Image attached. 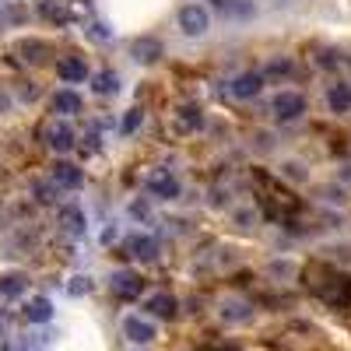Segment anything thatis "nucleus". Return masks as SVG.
<instances>
[{"label": "nucleus", "mask_w": 351, "mask_h": 351, "mask_svg": "<svg viewBox=\"0 0 351 351\" xmlns=\"http://www.w3.org/2000/svg\"><path fill=\"white\" fill-rule=\"evenodd\" d=\"M211 25H215V14L200 4V0H186V4L176 11V28L180 36L190 39V43H200L211 36Z\"/></svg>", "instance_id": "1"}, {"label": "nucleus", "mask_w": 351, "mask_h": 351, "mask_svg": "<svg viewBox=\"0 0 351 351\" xmlns=\"http://www.w3.org/2000/svg\"><path fill=\"white\" fill-rule=\"evenodd\" d=\"M144 190H148L152 200H162V204L183 200V180L172 169H165V165H155V169L144 172Z\"/></svg>", "instance_id": "2"}, {"label": "nucleus", "mask_w": 351, "mask_h": 351, "mask_svg": "<svg viewBox=\"0 0 351 351\" xmlns=\"http://www.w3.org/2000/svg\"><path fill=\"white\" fill-rule=\"evenodd\" d=\"M120 337L130 348H148L158 341V319H152L148 313H123L120 316Z\"/></svg>", "instance_id": "3"}, {"label": "nucleus", "mask_w": 351, "mask_h": 351, "mask_svg": "<svg viewBox=\"0 0 351 351\" xmlns=\"http://www.w3.org/2000/svg\"><path fill=\"white\" fill-rule=\"evenodd\" d=\"M306 112H309V102H306L302 92H295V88H281V92H274V99H271V120L274 123L291 127V123H299Z\"/></svg>", "instance_id": "4"}, {"label": "nucleus", "mask_w": 351, "mask_h": 351, "mask_svg": "<svg viewBox=\"0 0 351 351\" xmlns=\"http://www.w3.org/2000/svg\"><path fill=\"white\" fill-rule=\"evenodd\" d=\"M43 141H46V148L56 155V158H64L77 148V130L71 120H60V116H53L49 127L43 130Z\"/></svg>", "instance_id": "5"}, {"label": "nucleus", "mask_w": 351, "mask_h": 351, "mask_svg": "<svg viewBox=\"0 0 351 351\" xmlns=\"http://www.w3.org/2000/svg\"><path fill=\"white\" fill-rule=\"evenodd\" d=\"M46 180H49L56 190L77 193V190H84V169H81L77 162H71V158H56V162L49 165V176H46Z\"/></svg>", "instance_id": "6"}, {"label": "nucleus", "mask_w": 351, "mask_h": 351, "mask_svg": "<svg viewBox=\"0 0 351 351\" xmlns=\"http://www.w3.org/2000/svg\"><path fill=\"white\" fill-rule=\"evenodd\" d=\"M127 56L137 67H155L162 56H165V43L158 36H134L127 43Z\"/></svg>", "instance_id": "7"}, {"label": "nucleus", "mask_w": 351, "mask_h": 351, "mask_svg": "<svg viewBox=\"0 0 351 351\" xmlns=\"http://www.w3.org/2000/svg\"><path fill=\"white\" fill-rule=\"evenodd\" d=\"M56 225H60V232L67 239H84L88 236V211L81 208V204H60V208H56Z\"/></svg>", "instance_id": "8"}, {"label": "nucleus", "mask_w": 351, "mask_h": 351, "mask_svg": "<svg viewBox=\"0 0 351 351\" xmlns=\"http://www.w3.org/2000/svg\"><path fill=\"white\" fill-rule=\"evenodd\" d=\"M109 291H112L116 299H123V302L141 299V295H144V278H141V271H134V267L112 271V274H109Z\"/></svg>", "instance_id": "9"}, {"label": "nucleus", "mask_w": 351, "mask_h": 351, "mask_svg": "<svg viewBox=\"0 0 351 351\" xmlns=\"http://www.w3.org/2000/svg\"><path fill=\"white\" fill-rule=\"evenodd\" d=\"M123 250H127V256L134 260V263H155L158 260V253H162V246H158V239L152 236V232H130V236L123 239Z\"/></svg>", "instance_id": "10"}, {"label": "nucleus", "mask_w": 351, "mask_h": 351, "mask_svg": "<svg viewBox=\"0 0 351 351\" xmlns=\"http://www.w3.org/2000/svg\"><path fill=\"white\" fill-rule=\"evenodd\" d=\"M263 88H267V81H263L260 71H239L228 81V95L239 99V102H253V99L263 95Z\"/></svg>", "instance_id": "11"}, {"label": "nucleus", "mask_w": 351, "mask_h": 351, "mask_svg": "<svg viewBox=\"0 0 351 351\" xmlns=\"http://www.w3.org/2000/svg\"><path fill=\"white\" fill-rule=\"evenodd\" d=\"M49 109H53V116H60V120H74V116H81V109H84V99H81L77 88L64 84L49 95Z\"/></svg>", "instance_id": "12"}, {"label": "nucleus", "mask_w": 351, "mask_h": 351, "mask_svg": "<svg viewBox=\"0 0 351 351\" xmlns=\"http://www.w3.org/2000/svg\"><path fill=\"white\" fill-rule=\"evenodd\" d=\"M218 319L225 327H243V324L253 319V302H246L239 295H228V299L218 302Z\"/></svg>", "instance_id": "13"}, {"label": "nucleus", "mask_w": 351, "mask_h": 351, "mask_svg": "<svg viewBox=\"0 0 351 351\" xmlns=\"http://www.w3.org/2000/svg\"><path fill=\"white\" fill-rule=\"evenodd\" d=\"M176 127L183 134H204L208 130V112H204L200 102H183L176 106Z\"/></svg>", "instance_id": "14"}, {"label": "nucleus", "mask_w": 351, "mask_h": 351, "mask_svg": "<svg viewBox=\"0 0 351 351\" xmlns=\"http://www.w3.org/2000/svg\"><path fill=\"white\" fill-rule=\"evenodd\" d=\"M144 313L152 319H176L180 316V299H176L172 291H152V295L144 299Z\"/></svg>", "instance_id": "15"}, {"label": "nucleus", "mask_w": 351, "mask_h": 351, "mask_svg": "<svg viewBox=\"0 0 351 351\" xmlns=\"http://www.w3.org/2000/svg\"><path fill=\"white\" fill-rule=\"evenodd\" d=\"M324 106H327V112L330 116H344V112H351V81H330L327 84V92H324Z\"/></svg>", "instance_id": "16"}, {"label": "nucleus", "mask_w": 351, "mask_h": 351, "mask_svg": "<svg viewBox=\"0 0 351 351\" xmlns=\"http://www.w3.org/2000/svg\"><path fill=\"white\" fill-rule=\"evenodd\" d=\"M88 74H92V67H88V60L84 56H64V60H56V77H60L64 84H84L88 81Z\"/></svg>", "instance_id": "17"}, {"label": "nucleus", "mask_w": 351, "mask_h": 351, "mask_svg": "<svg viewBox=\"0 0 351 351\" xmlns=\"http://www.w3.org/2000/svg\"><path fill=\"white\" fill-rule=\"evenodd\" d=\"M88 84H92L95 99H116L120 95V74H116L112 67H102L95 74H88Z\"/></svg>", "instance_id": "18"}, {"label": "nucleus", "mask_w": 351, "mask_h": 351, "mask_svg": "<svg viewBox=\"0 0 351 351\" xmlns=\"http://www.w3.org/2000/svg\"><path fill=\"white\" fill-rule=\"evenodd\" d=\"M260 74H263L267 84H285V81L295 77V60H291V56H271L267 67H263Z\"/></svg>", "instance_id": "19"}, {"label": "nucleus", "mask_w": 351, "mask_h": 351, "mask_svg": "<svg viewBox=\"0 0 351 351\" xmlns=\"http://www.w3.org/2000/svg\"><path fill=\"white\" fill-rule=\"evenodd\" d=\"M21 316H25V324H36V327L49 324V319H53V302H49V295H32V299L25 302Z\"/></svg>", "instance_id": "20"}, {"label": "nucleus", "mask_w": 351, "mask_h": 351, "mask_svg": "<svg viewBox=\"0 0 351 351\" xmlns=\"http://www.w3.org/2000/svg\"><path fill=\"white\" fill-rule=\"evenodd\" d=\"M28 291V274L25 271H4L0 274V299H8V302H14V299H21Z\"/></svg>", "instance_id": "21"}, {"label": "nucleus", "mask_w": 351, "mask_h": 351, "mask_svg": "<svg viewBox=\"0 0 351 351\" xmlns=\"http://www.w3.org/2000/svg\"><path fill=\"white\" fill-rule=\"evenodd\" d=\"M278 176L285 183H291V186H306L309 183V165L302 162V158H281V165H278Z\"/></svg>", "instance_id": "22"}, {"label": "nucleus", "mask_w": 351, "mask_h": 351, "mask_svg": "<svg viewBox=\"0 0 351 351\" xmlns=\"http://www.w3.org/2000/svg\"><path fill=\"white\" fill-rule=\"evenodd\" d=\"M313 193H316V200H319V204H327V208H348V186H341L337 180L319 183Z\"/></svg>", "instance_id": "23"}, {"label": "nucleus", "mask_w": 351, "mask_h": 351, "mask_svg": "<svg viewBox=\"0 0 351 351\" xmlns=\"http://www.w3.org/2000/svg\"><path fill=\"white\" fill-rule=\"evenodd\" d=\"M46 43L43 39H36V36H25V39H18L14 43V53L21 56L25 64H43V56H46Z\"/></svg>", "instance_id": "24"}, {"label": "nucleus", "mask_w": 351, "mask_h": 351, "mask_svg": "<svg viewBox=\"0 0 351 351\" xmlns=\"http://www.w3.org/2000/svg\"><path fill=\"white\" fill-rule=\"evenodd\" d=\"M267 274H271L274 281H295V278H299V263L291 260V256H274V260L267 263Z\"/></svg>", "instance_id": "25"}, {"label": "nucleus", "mask_w": 351, "mask_h": 351, "mask_svg": "<svg viewBox=\"0 0 351 351\" xmlns=\"http://www.w3.org/2000/svg\"><path fill=\"white\" fill-rule=\"evenodd\" d=\"M39 14L53 25H71V11H67V0H43Z\"/></svg>", "instance_id": "26"}, {"label": "nucleus", "mask_w": 351, "mask_h": 351, "mask_svg": "<svg viewBox=\"0 0 351 351\" xmlns=\"http://www.w3.org/2000/svg\"><path fill=\"white\" fill-rule=\"evenodd\" d=\"M127 218L144 225V221H152L155 218V208H152V197H130L127 200Z\"/></svg>", "instance_id": "27"}, {"label": "nucleus", "mask_w": 351, "mask_h": 351, "mask_svg": "<svg viewBox=\"0 0 351 351\" xmlns=\"http://www.w3.org/2000/svg\"><path fill=\"white\" fill-rule=\"evenodd\" d=\"M92 291H95V278L92 274H74L71 281H67V295L71 299H84V295H92Z\"/></svg>", "instance_id": "28"}, {"label": "nucleus", "mask_w": 351, "mask_h": 351, "mask_svg": "<svg viewBox=\"0 0 351 351\" xmlns=\"http://www.w3.org/2000/svg\"><path fill=\"white\" fill-rule=\"evenodd\" d=\"M256 221H260V215H256L253 204H239V208H232V225H239L243 232L256 228Z\"/></svg>", "instance_id": "29"}, {"label": "nucleus", "mask_w": 351, "mask_h": 351, "mask_svg": "<svg viewBox=\"0 0 351 351\" xmlns=\"http://www.w3.org/2000/svg\"><path fill=\"white\" fill-rule=\"evenodd\" d=\"M60 193H64V190H56L49 180H32V197H36L39 204H46V208L60 200Z\"/></svg>", "instance_id": "30"}, {"label": "nucleus", "mask_w": 351, "mask_h": 351, "mask_svg": "<svg viewBox=\"0 0 351 351\" xmlns=\"http://www.w3.org/2000/svg\"><path fill=\"white\" fill-rule=\"evenodd\" d=\"M141 127H144V109H141V106L127 109V112H123V120H120V134H123V137H134Z\"/></svg>", "instance_id": "31"}, {"label": "nucleus", "mask_w": 351, "mask_h": 351, "mask_svg": "<svg viewBox=\"0 0 351 351\" xmlns=\"http://www.w3.org/2000/svg\"><path fill=\"white\" fill-rule=\"evenodd\" d=\"M204 8H208L211 14H221V18H232V14H239L243 8V0H200Z\"/></svg>", "instance_id": "32"}, {"label": "nucleus", "mask_w": 351, "mask_h": 351, "mask_svg": "<svg viewBox=\"0 0 351 351\" xmlns=\"http://www.w3.org/2000/svg\"><path fill=\"white\" fill-rule=\"evenodd\" d=\"M344 64V53L341 49H319V56H316V67L319 71H337Z\"/></svg>", "instance_id": "33"}, {"label": "nucleus", "mask_w": 351, "mask_h": 351, "mask_svg": "<svg viewBox=\"0 0 351 351\" xmlns=\"http://www.w3.org/2000/svg\"><path fill=\"white\" fill-rule=\"evenodd\" d=\"M11 95H14V102H36L43 92H39V84H36V81H21V84H18V92H11Z\"/></svg>", "instance_id": "34"}, {"label": "nucleus", "mask_w": 351, "mask_h": 351, "mask_svg": "<svg viewBox=\"0 0 351 351\" xmlns=\"http://www.w3.org/2000/svg\"><path fill=\"white\" fill-rule=\"evenodd\" d=\"M253 148H256V152H271V148H274V134H271V130H256V134H253Z\"/></svg>", "instance_id": "35"}, {"label": "nucleus", "mask_w": 351, "mask_h": 351, "mask_svg": "<svg viewBox=\"0 0 351 351\" xmlns=\"http://www.w3.org/2000/svg\"><path fill=\"white\" fill-rule=\"evenodd\" d=\"M208 204H211L215 211H221V208H228V204H232V193H228V190H221V186H215V190H211V200H208Z\"/></svg>", "instance_id": "36"}, {"label": "nucleus", "mask_w": 351, "mask_h": 351, "mask_svg": "<svg viewBox=\"0 0 351 351\" xmlns=\"http://www.w3.org/2000/svg\"><path fill=\"white\" fill-rule=\"evenodd\" d=\"M84 32H88V36H92L95 43H109V39H112V32H106V25H102L99 18H95L92 25H88V28H84Z\"/></svg>", "instance_id": "37"}, {"label": "nucleus", "mask_w": 351, "mask_h": 351, "mask_svg": "<svg viewBox=\"0 0 351 351\" xmlns=\"http://www.w3.org/2000/svg\"><path fill=\"white\" fill-rule=\"evenodd\" d=\"M327 256H330V260H341V263H351V246H344V243L337 246V243H334V246H327Z\"/></svg>", "instance_id": "38"}, {"label": "nucleus", "mask_w": 351, "mask_h": 351, "mask_svg": "<svg viewBox=\"0 0 351 351\" xmlns=\"http://www.w3.org/2000/svg\"><path fill=\"white\" fill-rule=\"evenodd\" d=\"M99 141H102L99 130H92L88 137H81V152H84V155H95V152H99Z\"/></svg>", "instance_id": "39"}, {"label": "nucleus", "mask_w": 351, "mask_h": 351, "mask_svg": "<svg viewBox=\"0 0 351 351\" xmlns=\"http://www.w3.org/2000/svg\"><path fill=\"white\" fill-rule=\"evenodd\" d=\"M8 112H14V95L8 88H0V116H8Z\"/></svg>", "instance_id": "40"}, {"label": "nucleus", "mask_w": 351, "mask_h": 351, "mask_svg": "<svg viewBox=\"0 0 351 351\" xmlns=\"http://www.w3.org/2000/svg\"><path fill=\"white\" fill-rule=\"evenodd\" d=\"M116 239H120V228H116V225H109V228L102 232V246H112Z\"/></svg>", "instance_id": "41"}, {"label": "nucleus", "mask_w": 351, "mask_h": 351, "mask_svg": "<svg viewBox=\"0 0 351 351\" xmlns=\"http://www.w3.org/2000/svg\"><path fill=\"white\" fill-rule=\"evenodd\" d=\"M341 186H351V165H341Z\"/></svg>", "instance_id": "42"}, {"label": "nucleus", "mask_w": 351, "mask_h": 351, "mask_svg": "<svg viewBox=\"0 0 351 351\" xmlns=\"http://www.w3.org/2000/svg\"><path fill=\"white\" fill-rule=\"evenodd\" d=\"M130 351H144V348H130Z\"/></svg>", "instance_id": "43"}, {"label": "nucleus", "mask_w": 351, "mask_h": 351, "mask_svg": "<svg viewBox=\"0 0 351 351\" xmlns=\"http://www.w3.org/2000/svg\"><path fill=\"white\" fill-rule=\"evenodd\" d=\"M0 4H11V0H0Z\"/></svg>", "instance_id": "44"}]
</instances>
